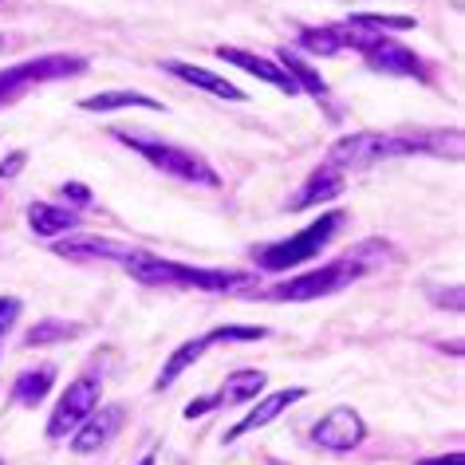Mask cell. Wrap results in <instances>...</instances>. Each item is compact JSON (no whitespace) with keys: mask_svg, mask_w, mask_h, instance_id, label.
<instances>
[{"mask_svg":"<svg viewBox=\"0 0 465 465\" xmlns=\"http://www.w3.org/2000/svg\"><path fill=\"white\" fill-rule=\"evenodd\" d=\"M411 154H434V158H461V131H359L340 138L328 150V166L335 170H371L387 158H411Z\"/></svg>","mask_w":465,"mask_h":465,"instance_id":"6da1fadb","label":"cell"},{"mask_svg":"<svg viewBox=\"0 0 465 465\" xmlns=\"http://www.w3.org/2000/svg\"><path fill=\"white\" fill-rule=\"evenodd\" d=\"M123 269L134 276L138 284L150 288H197V292H252L257 288V276L241 272V269H197V264H182V261H166L154 257V252L134 249L131 257L123 261Z\"/></svg>","mask_w":465,"mask_h":465,"instance_id":"7a4b0ae2","label":"cell"},{"mask_svg":"<svg viewBox=\"0 0 465 465\" xmlns=\"http://www.w3.org/2000/svg\"><path fill=\"white\" fill-rule=\"evenodd\" d=\"M371 252H375V245H359L355 252H343V257L320 264V269H308V272H300V276H288L284 284L269 288V296H264V300L304 304V300L335 296V292H343V288H351L355 281H363L371 269H379V264L371 261Z\"/></svg>","mask_w":465,"mask_h":465,"instance_id":"3957f363","label":"cell"},{"mask_svg":"<svg viewBox=\"0 0 465 465\" xmlns=\"http://www.w3.org/2000/svg\"><path fill=\"white\" fill-rule=\"evenodd\" d=\"M123 146L138 150L150 166L170 173V178H182V182H193V185H221V173L209 166V158H202L197 150H185L178 143H166L158 134H143V131H114Z\"/></svg>","mask_w":465,"mask_h":465,"instance_id":"277c9868","label":"cell"},{"mask_svg":"<svg viewBox=\"0 0 465 465\" xmlns=\"http://www.w3.org/2000/svg\"><path fill=\"white\" fill-rule=\"evenodd\" d=\"M343 225H347L343 209H328V213H320L308 229L292 232L288 241H276V245L257 249V264L264 272H288V269H296V264H308L312 257H320V249L331 245L335 232H340Z\"/></svg>","mask_w":465,"mask_h":465,"instance_id":"5b68a950","label":"cell"},{"mask_svg":"<svg viewBox=\"0 0 465 465\" xmlns=\"http://www.w3.org/2000/svg\"><path fill=\"white\" fill-rule=\"evenodd\" d=\"M84 72H87L84 55H67V52H48V55H36V60L13 64L0 72V107H13L28 91L60 84V79H75Z\"/></svg>","mask_w":465,"mask_h":465,"instance_id":"8992f818","label":"cell"},{"mask_svg":"<svg viewBox=\"0 0 465 465\" xmlns=\"http://www.w3.org/2000/svg\"><path fill=\"white\" fill-rule=\"evenodd\" d=\"M249 340H264V328H249V323H232V328H213V331H205V335H197V340H185L178 351H173L166 363H162L158 371V379H154V391H166L173 387L185 371H190L197 359H202L213 343H249Z\"/></svg>","mask_w":465,"mask_h":465,"instance_id":"52a82bcc","label":"cell"},{"mask_svg":"<svg viewBox=\"0 0 465 465\" xmlns=\"http://www.w3.org/2000/svg\"><path fill=\"white\" fill-rule=\"evenodd\" d=\"M95 406H99V379L95 375H79L72 387L60 394V402H55V411L48 418V438L52 441L67 438L91 411H95Z\"/></svg>","mask_w":465,"mask_h":465,"instance_id":"ba28073f","label":"cell"},{"mask_svg":"<svg viewBox=\"0 0 465 465\" xmlns=\"http://www.w3.org/2000/svg\"><path fill=\"white\" fill-rule=\"evenodd\" d=\"M367 438V422L359 418V411L351 406H335L320 418L316 426H312V441H316L320 450H331V453H347L355 446H363Z\"/></svg>","mask_w":465,"mask_h":465,"instance_id":"9c48e42d","label":"cell"},{"mask_svg":"<svg viewBox=\"0 0 465 465\" xmlns=\"http://www.w3.org/2000/svg\"><path fill=\"white\" fill-rule=\"evenodd\" d=\"M123 422H126V411L119 402H111V406H95L84 422H79L75 430H72V453H99V450H107L111 441H114V434L123 430Z\"/></svg>","mask_w":465,"mask_h":465,"instance_id":"30bf717a","label":"cell"},{"mask_svg":"<svg viewBox=\"0 0 465 465\" xmlns=\"http://www.w3.org/2000/svg\"><path fill=\"white\" fill-rule=\"evenodd\" d=\"M363 64L375 75H402V79H418V84H430V64L422 55H414L406 44H394L382 36L375 48L363 52Z\"/></svg>","mask_w":465,"mask_h":465,"instance_id":"8fae6325","label":"cell"},{"mask_svg":"<svg viewBox=\"0 0 465 465\" xmlns=\"http://www.w3.org/2000/svg\"><path fill=\"white\" fill-rule=\"evenodd\" d=\"M52 252L72 264H91V261H126L134 245H123L114 237H95V232H67L64 241L52 245Z\"/></svg>","mask_w":465,"mask_h":465,"instance_id":"7c38bea8","label":"cell"},{"mask_svg":"<svg viewBox=\"0 0 465 465\" xmlns=\"http://www.w3.org/2000/svg\"><path fill=\"white\" fill-rule=\"evenodd\" d=\"M300 399H308V387H288V391H272V394H264V399H257V406L241 418L237 426L225 434V441H237V438H245V434H252V430H264L269 422H276L288 406L292 402H300Z\"/></svg>","mask_w":465,"mask_h":465,"instance_id":"4fadbf2b","label":"cell"},{"mask_svg":"<svg viewBox=\"0 0 465 465\" xmlns=\"http://www.w3.org/2000/svg\"><path fill=\"white\" fill-rule=\"evenodd\" d=\"M217 60H225V64H237V67H245L249 75H257L264 79L269 87L276 91H284V95H296V84H292V75L284 72L276 60H264V55H252V52H241V48H232V44H221L217 48Z\"/></svg>","mask_w":465,"mask_h":465,"instance_id":"5bb4252c","label":"cell"},{"mask_svg":"<svg viewBox=\"0 0 465 465\" xmlns=\"http://www.w3.org/2000/svg\"><path fill=\"white\" fill-rule=\"evenodd\" d=\"M343 185H347V173L323 162V166L312 170V173H308V182L292 193L288 209H312V205H320V202H335V197L343 193Z\"/></svg>","mask_w":465,"mask_h":465,"instance_id":"9a60e30c","label":"cell"},{"mask_svg":"<svg viewBox=\"0 0 465 465\" xmlns=\"http://www.w3.org/2000/svg\"><path fill=\"white\" fill-rule=\"evenodd\" d=\"M162 72L178 75L182 84L202 87V91H209V95H217V99L245 103V91H241L237 84H229L225 75H213V72H205V67H197V64H185V60H162Z\"/></svg>","mask_w":465,"mask_h":465,"instance_id":"2e32d148","label":"cell"},{"mask_svg":"<svg viewBox=\"0 0 465 465\" xmlns=\"http://www.w3.org/2000/svg\"><path fill=\"white\" fill-rule=\"evenodd\" d=\"M28 225L36 237H64V232L79 229V213L67 205H52V202H32L28 205Z\"/></svg>","mask_w":465,"mask_h":465,"instance_id":"e0dca14e","label":"cell"},{"mask_svg":"<svg viewBox=\"0 0 465 465\" xmlns=\"http://www.w3.org/2000/svg\"><path fill=\"white\" fill-rule=\"evenodd\" d=\"M269 387V375L264 371H232V375L221 382V391L209 399V406H237V402H252L261 399V391Z\"/></svg>","mask_w":465,"mask_h":465,"instance_id":"ac0fdd59","label":"cell"},{"mask_svg":"<svg viewBox=\"0 0 465 465\" xmlns=\"http://www.w3.org/2000/svg\"><path fill=\"white\" fill-rule=\"evenodd\" d=\"M79 107L87 114H107V111H126V107H143V111H162L158 99L143 95V91H99V95L79 99Z\"/></svg>","mask_w":465,"mask_h":465,"instance_id":"d6986e66","label":"cell"},{"mask_svg":"<svg viewBox=\"0 0 465 465\" xmlns=\"http://www.w3.org/2000/svg\"><path fill=\"white\" fill-rule=\"evenodd\" d=\"M300 52H312V55H343L351 52L347 44V28L343 25H323V28H304L296 40Z\"/></svg>","mask_w":465,"mask_h":465,"instance_id":"ffe728a7","label":"cell"},{"mask_svg":"<svg viewBox=\"0 0 465 465\" xmlns=\"http://www.w3.org/2000/svg\"><path fill=\"white\" fill-rule=\"evenodd\" d=\"M281 67L288 75H292V84H296V91H308L316 103H328L331 95H328V84L320 79V72L312 64H304L300 60V52L296 48H281Z\"/></svg>","mask_w":465,"mask_h":465,"instance_id":"44dd1931","label":"cell"},{"mask_svg":"<svg viewBox=\"0 0 465 465\" xmlns=\"http://www.w3.org/2000/svg\"><path fill=\"white\" fill-rule=\"evenodd\" d=\"M52 387H55V367L25 371V375H16V382H13V402L16 406H40L48 399Z\"/></svg>","mask_w":465,"mask_h":465,"instance_id":"7402d4cb","label":"cell"},{"mask_svg":"<svg viewBox=\"0 0 465 465\" xmlns=\"http://www.w3.org/2000/svg\"><path fill=\"white\" fill-rule=\"evenodd\" d=\"M84 335V323H72V320H40L36 328L25 335L28 347H48V343H64V340H79Z\"/></svg>","mask_w":465,"mask_h":465,"instance_id":"603a6c76","label":"cell"},{"mask_svg":"<svg viewBox=\"0 0 465 465\" xmlns=\"http://www.w3.org/2000/svg\"><path fill=\"white\" fill-rule=\"evenodd\" d=\"M20 320V300L16 296H0V335Z\"/></svg>","mask_w":465,"mask_h":465,"instance_id":"cb8c5ba5","label":"cell"},{"mask_svg":"<svg viewBox=\"0 0 465 465\" xmlns=\"http://www.w3.org/2000/svg\"><path fill=\"white\" fill-rule=\"evenodd\" d=\"M25 162H28V154H25V150H16V154H8L5 162H0V178H16Z\"/></svg>","mask_w":465,"mask_h":465,"instance_id":"d4e9b609","label":"cell"},{"mask_svg":"<svg viewBox=\"0 0 465 465\" xmlns=\"http://www.w3.org/2000/svg\"><path fill=\"white\" fill-rule=\"evenodd\" d=\"M418 465H465V453L453 450V453H438V458H422Z\"/></svg>","mask_w":465,"mask_h":465,"instance_id":"484cf974","label":"cell"},{"mask_svg":"<svg viewBox=\"0 0 465 465\" xmlns=\"http://www.w3.org/2000/svg\"><path fill=\"white\" fill-rule=\"evenodd\" d=\"M64 193H67V197H79L84 205L91 202V190H87V185H75V182H67V185H64Z\"/></svg>","mask_w":465,"mask_h":465,"instance_id":"4316f807","label":"cell"},{"mask_svg":"<svg viewBox=\"0 0 465 465\" xmlns=\"http://www.w3.org/2000/svg\"><path fill=\"white\" fill-rule=\"evenodd\" d=\"M138 465H154V453H146V458H143V461H138Z\"/></svg>","mask_w":465,"mask_h":465,"instance_id":"83f0119b","label":"cell"},{"mask_svg":"<svg viewBox=\"0 0 465 465\" xmlns=\"http://www.w3.org/2000/svg\"><path fill=\"white\" fill-rule=\"evenodd\" d=\"M0 465H5V461H0Z\"/></svg>","mask_w":465,"mask_h":465,"instance_id":"f1b7e54d","label":"cell"}]
</instances>
